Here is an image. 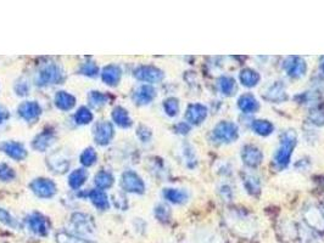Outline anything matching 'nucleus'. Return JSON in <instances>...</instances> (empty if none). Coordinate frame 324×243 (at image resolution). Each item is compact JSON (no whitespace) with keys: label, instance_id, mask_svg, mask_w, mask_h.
<instances>
[{"label":"nucleus","instance_id":"12","mask_svg":"<svg viewBox=\"0 0 324 243\" xmlns=\"http://www.w3.org/2000/svg\"><path fill=\"white\" fill-rule=\"evenodd\" d=\"M166 196L168 197L172 202H182L186 198V193L183 191H178V190H169L166 192Z\"/></svg>","mask_w":324,"mask_h":243},{"label":"nucleus","instance_id":"4","mask_svg":"<svg viewBox=\"0 0 324 243\" xmlns=\"http://www.w3.org/2000/svg\"><path fill=\"white\" fill-rule=\"evenodd\" d=\"M206 114H207V111H206L204 106L192 105L189 109H188L187 118L192 122V123H200V122L205 119Z\"/></svg>","mask_w":324,"mask_h":243},{"label":"nucleus","instance_id":"2","mask_svg":"<svg viewBox=\"0 0 324 243\" xmlns=\"http://www.w3.org/2000/svg\"><path fill=\"white\" fill-rule=\"evenodd\" d=\"M213 135L222 141H233L238 138V128L229 122H222L214 128Z\"/></svg>","mask_w":324,"mask_h":243},{"label":"nucleus","instance_id":"13","mask_svg":"<svg viewBox=\"0 0 324 243\" xmlns=\"http://www.w3.org/2000/svg\"><path fill=\"white\" fill-rule=\"evenodd\" d=\"M311 119L316 124H323L324 123V109H318L311 114Z\"/></svg>","mask_w":324,"mask_h":243},{"label":"nucleus","instance_id":"9","mask_svg":"<svg viewBox=\"0 0 324 243\" xmlns=\"http://www.w3.org/2000/svg\"><path fill=\"white\" fill-rule=\"evenodd\" d=\"M144 73H141V74H139V77H140L141 79H145V80H157V79H160V77H161V73H160L157 69H154V68H143Z\"/></svg>","mask_w":324,"mask_h":243},{"label":"nucleus","instance_id":"3","mask_svg":"<svg viewBox=\"0 0 324 243\" xmlns=\"http://www.w3.org/2000/svg\"><path fill=\"white\" fill-rule=\"evenodd\" d=\"M243 158H244V162L246 163L247 166L255 167L261 162L262 153L260 152L259 148L254 147V146H247V147L244 148Z\"/></svg>","mask_w":324,"mask_h":243},{"label":"nucleus","instance_id":"8","mask_svg":"<svg viewBox=\"0 0 324 243\" xmlns=\"http://www.w3.org/2000/svg\"><path fill=\"white\" fill-rule=\"evenodd\" d=\"M254 129L256 133H259L260 135H268L273 130V126L267 120H256L254 123Z\"/></svg>","mask_w":324,"mask_h":243},{"label":"nucleus","instance_id":"15","mask_svg":"<svg viewBox=\"0 0 324 243\" xmlns=\"http://www.w3.org/2000/svg\"><path fill=\"white\" fill-rule=\"evenodd\" d=\"M59 239H60V243H87L83 241H78V239L74 238V237H67V236H61Z\"/></svg>","mask_w":324,"mask_h":243},{"label":"nucleus","instance_id":"6","mask_svg":"<svg viewBox=\"0 0 324 243\" xmlns=\"http://www.w3.org/2000/svg\"><path fill=\"white\" fill-rule=\"evenodd\" d=\"M259 74L256 72L251 71V69H244L240 73V80L243 82L244 85H247V87H254L259 82Z\"/></svg>","mask_w":324,"mask_h":243},{"label":"nucleus","instance_id":"14","mask_svg":"<svg viewBox=\"0 0 324 243\" xmlns=\"http://www.w3.org/2000/svg\"><path fill=\"white\" fill-rule=\"evenodd\" d=\"M166 109H167V113L172 114V115L175 114V112H177V109H178L177 101H175V100H173V99L168 100V101L166 102Z\"/></svg>","mask_w":324,"mask_h":243},{"label":"nucleus","instance_id":"1","mask_svg":"<svg viewBox=\"0 0 324 243\" xmlns=\"http://www.w3.org/2000/svg\"><path fill=\"white\" fill-rule=\"evenodd\" d=\"M296 145V134L293 130H289L284 134L283 141H281V146L278 150L277 154H275V162L278 163V166L284 167L289 163L290 156H292V152L294 146Z\"/></svg>","mask_w":324,"mask_h":243},{"label":"nucleus","instance_id":"11","mask_svg":"<svg viewBox=\"0 0 324 243\" xmlns=\"http://www.w3.org/2000/svg\"><path fill=\"white\" fill-rule=\"evenodd\" d=\"M286 97L284 91L280 89L279 87H274L273 89H271L267 94V99L273 100V101H280V100H284Z\"/></svg>","mask_w":324,"mask_h":243},{"label":"nucleus","instance_id":"16","mask_svg":"<svg viewBox=\"0 0 324 243\" xmlns=\"http://www.w3.org/2000/svg\"><path fill=\"white\" fill-rule=\"evenodd\" d=\"M323 69H324V65H323Z\"/></svg>","mask_w":324,"mask_h":243},{"label":"nucleus","instance_id":"10","mask_svg":"<svg viewBox=\"0 0 324 243\" xmlns=\"http://www.w3.org/2000/svg\"><path fill=\"white\" fill-rule=\"evenodd\" d=\"M219 85L221 88V90L223 91L225 94H231L233 89H234V80L232 78L228 77H223L220 79Z\"/></svg>","mask_w":324,"mask_h":243},{"label":"nucleus","instance_id":"7","mask_svg":"<svg viewBox=\"0 0 324 243\" xmlns=\"http://www.w3.org/2000/svg\"><path fill=\"white\" fill-rule=\"evenodd\" d=\"M305 69H306V66L304 61L299 59H293V62L290 63V67L287 68V71H289L290 74L294 75V77H299V75L304 74Z\"/></svg>","mask_w":324,"mask_h":243},{"label":"nucleus","instance_id":"5","mask_svg":"<svg viewBox=\"0 0 324 243\" xmlns=\"http://www.w3.org/2000/svg\"><path fill=\"white\" fill-rule=\"evenodd\" d=\"M239 107H240V109H243L244 112L249 113V112L255 111L259 107V103H257L255 97L253 95H244L239 100Z\"/></svg>","mask_w":324,"mask_h":243}]
</instances>
